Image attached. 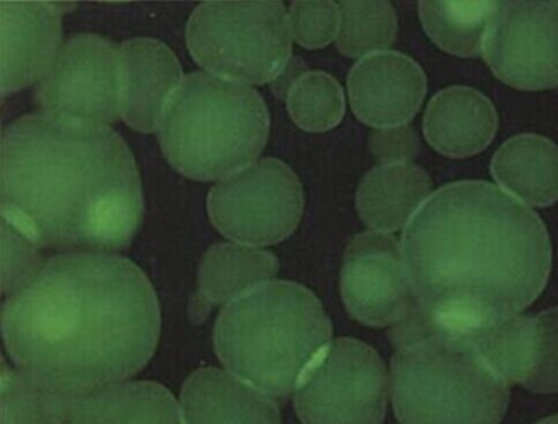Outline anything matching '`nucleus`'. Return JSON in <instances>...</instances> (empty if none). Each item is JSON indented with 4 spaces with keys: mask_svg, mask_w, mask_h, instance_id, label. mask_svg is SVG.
Instances as JSON below:
<instances>
[{
    "mask_svg": "<svg viewBox=\"0 0 558 424\" xmlns=\"http://www.w3.org/2000/svg\"><path fill=\"white\" fill-rule=\"evenodd\" d=\"M43 112L109 126L122 117L123 57L120 47L95 34L61 45L36 88Z\"/></svg>",
    "mask_w": 558,
    "mask_h": 424,
    "instance_id": "nucleus-10",
    "label": "nucleus"
},
{
    "mask_svg": "<svg viewBox=\"0 0 558 424\" xmlns=\"http://www.w3.org/2000/svg\"><path fill=\"white\" fill-rule=\"evenodd\" d=\"M213 226L246 246L286 240L301 222L303 191L291 168L265 158L222 179L208 196Z\"/></svg>",
    "mask_w": 558,
    "mask_h": 424,
    "instance_id": "nucleus-9",
    "label": "nucleus"
},
{
    "mask_svg": "<svg viewBox=\"0 0 558 424\" xmlns=\"http://www.w3.org/2000/svg\"><path fill=\"white\" fill-rule=\"evenodd\" d=\"M484 60L519 89L558 85V2H499L485 36Z\"/></svg>",
    "mask_w": 558,
    "mask_h": 424,
    "instance_id": "nucleus-11",
    "label": "nucleus"
},
{
    "mask_svg": "<svg viewBox=\"0 0 558 424\" xmlns=\"http://www.w3.org/2000/svg\"><path fill=\"white\" fill-rule=\"evenodd\" d=\"M69 424H184V419L165 386L123 381L86 399Z\"/></svg>",
    "mask_w": 558,
    "mask_h": 424,
    "instance_id": "nucleus-20",
    "label": "nucleus"
},
{
    "mask_svg": "<svg viewBox=\"0 0 558 424\" xmlns=\"http://www.w3.org/2000/svg\"><path fill=\"white\" fill-rule=\"evenodd\" d=\"M288 110L302 130L310 133L332 130L344 116L342 86L326 72H305L289 88Z\"/></svg>",
    "mask_w": 558,
    "mask_h": 424,
    "instance_id": "nucleus-25",
    "label": "nucleus"
},
{
    "mask_svg": "<svg viewBox=\"0 0 558 424\" xmlns=\"http://www.w3.org/2000/svg\"><path fill=\"white\" fill-rule=\"evenodd\" d=\"M342 298L351 318L365 326H401L416 308L402 244L392 234H357L348 244Z\"/></svg>",
    "mask_w": 558,
    "mask_h": 424,
    "instance_id": "nucleus-12",
    "label": "nucleus"
},
{
    "mask_svg": "<svg viewBox=\"0 0 558 424\" xmlns=\"http://www.w3.org/2000/svg\"><path fill=\"white\" fill-rule=\"evenodd\" d=\"M143 213L136 161L109 126L36 112L3 130L2 217L43 250L123 253Z\"/></svg>",
    "mask_w": 558,
    "mask_h": 424,
    "instance_id": "nucleus-3",
    "label": "nucleus"
},
{
    "mask_svg": "<svg viewBox=\"0 0 558 424\" xmlns=\"http://www.w3.org/2000/svg\"><path fill=\"white\" fill-rule=\"evenodd\" d=\"M391 396L401 424H499L509 385L473 336L450 332L415 312L391 332Z\"/></svg>",
    "mask_w": 558,
    "mask_h": 424,
    "instance_id": "nucleus-4",
    "label": "nucleus"
},
{
    "mask_svg": "<svg viewBox=\"0 0 558 424\" xmlns=\"http://www.w3.org/2000/svg\"><path fill=\"white\" fill-rule=\"evenodd\" d=\"M337 48L351 58L381 53L391 47L398 20L389 2H340Z\"/></svg>",
    "mask_w": 558,
    "mask_h": 424,
    "instance_id": "nucleus-24",
    "label": "nucleus"
},
{
    "mask_svg": "<svg viewBox=\"0 0 558 424\" xmlns=\"http://www.w3.org/2000/svg\"><path fill=\"white\" fill-rule=\"evenodd\" d=\"M157 131L175 170L196 181H215L256 163L270 116L256 89L194 72L171 96Z\"/></svg>",
    "mask_w": 558,
    "mask_h": 424,
    "instance_id": "nucleus-6",
    "label": "nucleus"
},
{
    "mask_svg": "<svg viewBox=\"0 0 558 424\" xmlns=\"http://www.w3.org/2000/svg\"><path fill=\"white\" fill-rule=\"evenodd\" d=\"M375 157L384 165L409 163L416 149V136L408 125L384 128L371 140Z\"/></svg>",
    "mask_w": 558,
    "mask_h": 424,
    "instance_id": "nucleus-29",
    "label": "nucleus"
},
{
    "mask_svg": "<svg viewBox=\"0 0 558 424\" xmlns=\"http://www.w3.org/2000/svg\"><path fill=\"white\" fill-rule=\"evenodd\" d=\"M332 326L313 292L289 281L257 286L220 312L217 356L236 378L286 399L330 343Z\"/></svg>",
    "mask_w": 558,
    "mask_h": 424,
    "instance_id": "nucleus-5",
    "label": "nucleus"
},
{
    "mask_svg": "<svg viewBox=\"0 0 558 424\" xmlns=\"http://www.w3.org/2000/svg\"><path fill=\"white\" fill-rule=\"evenodd\" d=\"M160 323L147 276L109 254L45 261L2 306L3 343L16 367L84 401L146 367Z\"/></svg>",
    "mask_w": 558,
    "mask_h": 424,
    "instance_id": "nucleus-1",
    "label": "nucleus"
},
{
    "mask_svg": "<svg viewBox=\"0 0 558 424\" xmlns=\"http://www.w3.org/2000/svg\"><path fill=\"white\" fill-rule=\"evenodd\" d=\"M426 75L412 58L381 51L360 61L348 75V92L357 119L377 128L402 126L425 99Z\"/></svg>",
    "mask_w": 558,
    "mask_h": 424,
    "instance_id": "nucleus-13",
    "label": "nucleus"
},
{
    "mask_svg": "<svg viewBox=\"0 0 558 424\" xmlns=\"http://www.w3.org/2000/svg\"><path fill=\"white\" fill-rule=\"evenodd\" d=\"M292 37L303 48H323L339 37L340 10L336 2H294L289 10Z\"/></svg>",
    "mask_w": 558,
    "mask_h": 424,
    "instance_id": "nucleus-28",
    "label": "nucleus"
},
{
    "mask_svg": "<svg viewBox=\"0 0 558 424\" xmlns=\"http://www.w3.org/2000/svg\"><path fill=\"white\" fill-rule=\"evenodd\" d=\"M402 251L418 308L463 336L529 308L553 267L539 216L488 182L434 192L405 227Z\"/></svg>",
    "mask_w": 558,
    "mask_h": 424,
    "instance_id": "nucleus-2",
    "label": "nucleus"
},
{
    "mask_svg": "<svg viewBox=\"0 0 558 424\" xmlns=\"http://www.w3.org/2000/svg\"><path fill=\"white\" fill-rule=\"evenodd\" d=\"M522 386L539 395L558 392V308L530 319Z\"/></svg>",
    "mask_w": 558,
    "mask_h": 424,
    "instance_id": "nucleus-26",
    "label": "nucleus"
},
{
    "mask_svg": "<svg viewBox=\"0 0 558 424\" xmlns=\"http://www.w3.org/2000/svg\"><path fill=\"white\" fill-rule=\"evenodd\" d=\"M430 146L450 158H466L490 146L498 116L477 89L450 86L430 99L423 123Z\"/></svg>",
    "mask_w": 558,
    "mask_h": 424,
    "instance_id": "nucleus-17",
    "label": "nucleus"
},
{
    "mask_svg": "<svg viewBox=\"0 0 558 424\" xmlns=\"http://www.w3.org/2000/svg\"><path fill=\"white\" fill-rule=\"evenodd\" d=\"M123 57L122 119L141 133L160 126L165 107L184 82L181 64L160 40L131 39L120 47Z\"/></svg>",
    "mask_w": 558,
    "mask_h": 424,
    "instance_id": "nucleus-15",
    "label": "nucleus"
},
{
    "mask_svg": "<svg viewBox=\"0 0 558 424\" xmlns=\"http://www.w3.org/2000/svg\"><path fill=\"white\" fill-rule=\"evenodd\" d=\"M429 193L430 179L422 168L410 163L381 165L361 182L357 213L374 232H395L409 226Z\"/></svg>",
    "mask_w": 558,
    "mask_h": 424,
    "instance_id": "nucleus-18",
    "label": "nucleus"
},
{
    "mask_svg": "<svg viewBox=\"0 0 558 424\" xmlns=\"http://www.w3.org/2000/svg\"><path fill=\"white\" fill-rule=\"evenodd\" d=\"M277 274V257L267 251L246 244H215L199 265V298L209 305H229Z\"/></svg>",
    "mask_w": 558,
    "mask_h": 424,
    "instance_id": "nucleus-21",
    "label": "nucleus"
},
{
    "mask_svg": "<svg viewBox=\"0 0 558 424\" xmlns=\"http://www.w3.org/2000/svg\"><path fill=\"white\" fill-rule=\"evenodd\" d=\"M492 174L523 205L546 208L558 199V147L547 137L520 134L496 152Z\"/></svg>",
    "mask_w": 558,
    "mask_h": 424,
    "instance_id": "nucleus-19",
    "label": "nucleus"
},
{
    "mask_svg": "<svg viewBox=\"0 0 558 424\" xmlns=\"http://www.w3.org/2000/svg\"><path fill=\"white\" fill-rule=\"evenodd\" d=\"M499 2H420V19L430 39L442 50L474 58L484 50L485 36Z\"/></svg>",
    "mask_w": 558,
    "mask_h": 424,
    "instance_id": "nucleus-23",
    "label": "nucleus"
},
{
    "mask_svg": "<svg viewBox=\"0 0 558 424\" xmlns=\"http://www.w3.org/2000/svg\"><path fill=\"white\" fill-rule=\"evenodd\" d=\"M43 247L2 217V294L12 295L45 264Z\"/></svg>",
    "mask_w": 558,
    "mask_h": 424,
    "instance_id": "nucleus-27",
    "label": "nucleus"
},
{
    "mask_svg": "<svg viewBox=\"0 0 558 424\" xmlns=\"http://www.w3.org/2000/svg\"><path fill=\"white\" fill-rule=\"evenodd\" d=\"M84 402L23 368L3 364L2 424H69Z\"/></svg>",
    "mask_w": 558,
    "mask_h": 424,
    "instance_id": "nucleus-22",
    "label": "nucleus"
},
{
    "mask_svg": "<svg viewBox=\"0 0 558 424\" xmlns=\"http://www.w3.org/2000/svg\"><path fill=\"white\" fill-rule=\"evenodd\" d=\"M388 374L363 341H330L310 364L294 391L303 424H381L387 413Z\"/></svg>",
    "mask_w": 558,
    "mask_h": 424,
    "instance_id": "nucleus-8",
    "label": "nucleus"
},
{
    "mask_svg": "<svg viewBox=\"0 0 558 424\" xmlns=\"http://www.w3.org/2000/svg\"><path fill=\"white\" fill-rule=\"evenodd\" d=\"M537 424H558V415L549 416V419L543 420Z\"/></svg>",
    "mask_w": 558,
    "mask_h": 424,
    "instance_id": "nucleus-30",
    "label": "nucleus"
},
{
    "mask_svg": "<svg viewBox=\"0 0 558 424\" xmlns=\"http://www.w3.org/2000/svg\"><path fill=\"white\" fill-rule=\"evenodd\" d=\"M291 27L282 2H205L187 26V45L209 74L264 85L291 60Z\"/></svg>",
    "mask_w": 558,
    "mask_h": 424,
    "instance_id": "nucleus-7",
    "label": "nucleus"
},
{
    "mask_svg": "<svg viewBox=\"0 0 558 424\" xmlns=\"http://www.w3.org/2000/svg\"><path fill=\"white\" fill-rule=\"evenodd\" d=\"M184 424H281L278 403L230 372L199 368L182 386Z\"/></svg>",
    "mask_w": 558,
    "mask_h": 424,
    "instance_id": "nucleus-16",
    "label": "nucleus"
},
{
    "mask_svg": "<svg viewBox=\"0 0 558 424\" xmlns=\"http://www.w3.org/2000/svg\"><path fill=\"white\" fill-rule=\"evenodd\" d=\"M64 3L2 2V95L39 82L61 43Z\"/></svg>",
    "mask_w": 558,
    "mask_h": 424,
    "instance_id": "nucleus-14",
    "label": "nucleus"
}]
</instances>
